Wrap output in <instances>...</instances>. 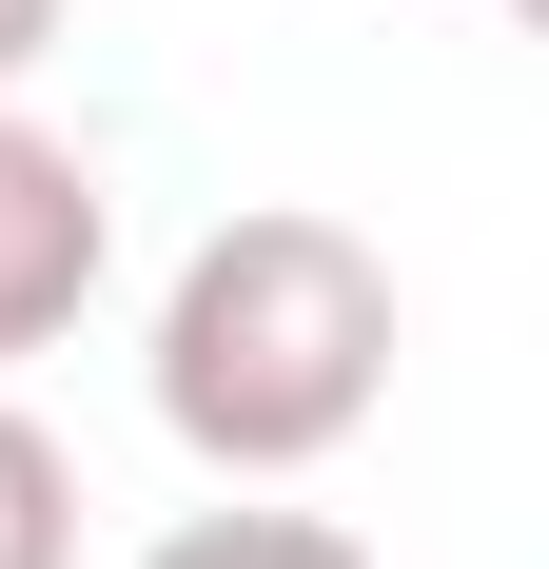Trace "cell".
I'll list each match as a JSON object with an SVG mask.
<instances>
[{"mask_svg": "<svg viewBox=\"0 0 549 569\" xmlns=\"http://www.w3.org/2000/svg\"><path fill=\"white\" fill-rule=\"evenodd\" d=\"M99 256H118V197L79 138H40V118L0 99V373L20 353H59L79 315H99Z\"/></svg>", "mask_w": 549, "mask_h": 569, "instance_id": "7a4b0ae2", "label": "cell"}, {"mask_svg": "<svg viewBox=\"0 0 549 569\" xmlns=\"http://www.w3.org/2000/svg\"><path fill=\"white\" fill-rule=\"evenodd\" d=\"M0 569H79V471L20 393H0Z\"/></svg>", "mask_w": 549, "mask_h": 569, "instance_id": "3957f363", "label": "cell"}, {"mask_svg": "<svg viewBox=\"0 0 549 569\" xmlns=\"http://www.w3.org/2000/svg\"><path fill=\"white\" fill-rule=\"evenodd\" d=\"M59 20H79V0H0V99H20V79L59 59Z\"/></svg>", "mask_w": 549, "mask_h": 569, "instance_id": "5b68a950", "label": "cell"}, {"mask_svg": "<svg viewBox=\"0 0 549 569\" xmlns=\"http://www.w3.org/2000/svg\"><path fill=\"white\" fill-rule=\"evenodd\" d=\"M138 569H373L333 511H197V530H158Z\"/></svg>", "mask_w": 549, "mask_h": 569, "instance_id": "277c9868", "label": "cell"}, {"mask_svg": "<svg viewBox=\"0 0 549 569\" xmlns=\"http://www.w3.org/2000/svg\"><path fill=\"white\" fill-rule=\"evenodd\" d=\"M373 393H392V256L353 217L256 197V217H217L177 256V295H158V432L197 471H236V491L333 471L373 432Z\"/></svg>", "mask_w": 549, "mask_h": 569, "instance_id": "6da1fadb", "label": "cell"}]
</instances>
